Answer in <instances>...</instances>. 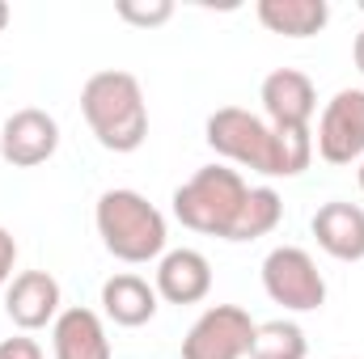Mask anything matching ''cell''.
Here are the masks:
<instances>
[{
  "label": "cell",
  "mask_w": 364,
  "mask_h": 359,
  "mask_svg": "<svg viewBox=\"0 0 364 359\" xmlns=\"http://www.w3.org/2000/svg\"><path fill=\"white\" fill-rule=\"evenodd\" d=\"M203 140L225 161L255 170L263 178H296L314 161L309 127H272L267 118H259L242 106H220L216 114H208Z\"/></svg>",
  "instance_id": "1"
},
{
  "label": "cell",
  "mask_w": 364,
  "mask_h": 359,
  "mask_svg": "<svg viewBox=\"0 0 364 359\" xmlns=\"http://www.w3.org/2000/svg\"><path fill=\"white\" fill-rule=\"evenodd\" d=\"M81 114L106 153H136L149 140L144 89L123 68H102L81 85Z\"/></svg>",
  "instance_id": "2"
},
{
  "label": "cell",
  "mask_w": 364,
  "mask_h": 359,
  "mask_svg": "<svg viewBox=\"0 0 364 359\" xmlns=\"http://www.w3.org/2000/svg\"><path fill=\"white\" fill-rule=\"evenodd\" d=\"M93 224H97V237H102L106 254H114L127 267H140V263L161 258L166 254V241H170L166 216L140 190H127V186H114V190H106L97 199Z\"/></svg>",
  "instance_id": "3"
},
{
  "label": "cell",
  "mask_w": 364,
  "mask_h": 359,
  "mask_svg": "<svg viewBox=\"0 0 364 359\" xmlns=\"http://www.w3.org/2000/svg\"><path fill=\"white\" fill-rule=\"evenodd\" d=\"M246 194H250V186H246V178L237 170H229V165H203V170H195L174 190L170 203H174V216H178L182 228L229 241Z\"/></svg>",
  "instance_id": "4"
},
{
  "label": "cell",
  "mask_w": 364,
  "mask_h": 359,
  "mask_svg": "<svg viewBox=\"0 0 364 359\" xmlns=\"http://www.w3.org/2000/svg\"><path fill=\"white\" fill-rule=\"evenodd\" d=\"M263 292L288 313H314L326 304V279L301 245H275L263 258Z\"/></svg>",
  "instance_id": "5"
},
{
  "label": "cell",
  "mask_w": 364,
  "mask_h": 359,
  "mask_svg": "<svg viewBox=\"0 0 364 359\" xmlns=\"http://www.w3.org/2000/svg\"><path fill=\"white\" fill-rule=\"evenodd\" d=\"M259 321L237 304H212L182 338V359H250Z\"/></svg>",
  "instance_id": "6"
},
{
  "label": "cell",
  "mask_w": 364,
  "mask_h": 359,
  "mask_svg": "<svg viewBox=\"0 0 364 359\" xmlns=\"http://www.w3.org/2000/svg\"><path fill=\"white\" fill-rule=\"evenodd\" d=\"M314 153L326 165L364 161V89H339L314 131Z\"/></svg>",
  "instance_id": "7"
},
{
  "label": "cell",
  "mask_w": 364,
  "mask_h": 359,
  "mask_svg": "<svg viewBox=\"0 0 364 359\" xmlns=\"http://www.w3.org/2000/svg\"><path fill=\"white\" fill-rule=\"evenodd\" d=\"M55 148H60V123L38 106L13 110L0 123V157L13 170H34V165L51 161Z\"/></svg>",
  "instance_id": "8"
},
{
  "label": "cell",
  "mask_w": 364,
  "mask_h": 359,
  "mask_svg": "<svg viewBox=\"0 0 364 359\" xmlns=\"http://www.w3.org/2000/svg\"><path fill=\"white\" fill-rule=\"evenodd\" d=\"M4 313L26 334L55 326V317L64 313L60 309V283H55V275H47V270H21V275H13V283L4 287Z\"/></svg>",
  "instance_id": "9"
},
{
  "label": "cell",
  "mask_w": 364,
  "mask_h": 359,
  "mask_svg": "<svg viewBox=\"0 0 364 359\" xmlns=\"http://www.w3.org/2000/svg\"><path fill=\"white\" fill-rule=\"evenodd\" d=\"M259 101H263V114L272 127H309V118L318 110V89L305 72L275 68L259 89Z\"/></svg>",
  "instance_id": "10"
},
{
  "label": "cell",
  "mask_w": 364,
  "mask_h": 359,
  "mask_svg": "<svg viewBox=\"0 0 364 359\" xmlns=\"http://www.w3.org/2000/svg\"><path fill=\"white\" fill-rule=\"evenodd\" d=\"M157 296L170 304H199L212 292V263L199 250H166L157 258Z\"/></svg>",
  "instance_id": "11"
},
{
  "label": "cell",
  "mask_w": 364,
  "mask_h": 359,
  "mask_svg": "<svg viewBox=\"0 0 364 359\" xmlns=\"http://www.w3.org/2000/svg\"><path fill=\"white\" fill-rule=\"evenodd\" d=\"M314 237L318 245L339 258V263H360L364 258V207L331 199L314 211Z\"/></svg>",
  "instance_id": "12"
},
{
  "label": "cell",
  "mask_w": 364,
  "mask_h": 359,
  "mask_svg": "<svg viewBox=\"0 0 364 359\" xmlns=\"http://www.w3.org/2000/svg\"><path fill=\"white\" fill-rule=\"evenodd\" d=\"M157 300H161L157 287H153L149 279L132 275V270L110 275V279L102 283V313H106L114 326H123V330L149 326V321L157 317Z\"/></svg>",
  "instance_id": "13"
},
{
  "label": "cell",
  "mask_w": 364,
  "mask_h": 359,
  "mask_svg": "<svg viewBox=\"0 0 364 359\" xmlns=\"http://www.w3.org/2000/svg\"><path fill=\"white\" fill-rule=\"evenodd\" d=\"M51 351L55 359H110L106 326L93 309H64L51 326Z\"/></svg>",
  "instance_id": "14"
},
{
  "label": "cell",
  "mask_w": 364,
  "mask_h": 359,
  "mask_svg": "<svg viewBox=\"0 0 364 359\" xmlns=\"http://www.w3.org/2000/svg\"><path fill=\"white\" fill-rule=\"evenodd\" d=\"M255 13L272 34H284V38H314L331 21L326 0H259Z\"/></svg>",
  "instance_id": "15"
},
{
  "label": "cell",
  "mask_w": 364,
  "mask_h": 359,
  "mask_svg": "<svg viewBox=\"0 0 364 359\" xmlns=\"http://www.w3.org/2000/svg\"><path fill=\"white\" fill-rule=\"evenodd\" d=\"M279 220H284L279 190H272V186H250V194H246V203L237 211V224H233L229 241H259V237L272 233Z\"/></svg>",
  "instance_id": "16"
},
{
  "label": "cell",
  "mask_w": 364,
  "mask_h": 359,
  "mask_svg": "<svg viewBox=\"0 0 364 359\" xmlns=\"http://www.w3.org/2000/svg\"><path fill=\"white\" fill-rule=\"evenodd\" d=\"M309 355V338L296 321H263L255 330V347H250V359H305Z\"/></svg>",
  "instance_id": "17"
},
{
  "label": "cell",
  "mask_w": 364,
  "mask_h": 359,
  "mask_svg": "<svg viewBox=\"0 0 364 359\" xmlns=\"http://www.w3.org/2000/svg\"><path fill=\"white\" fill-rule=\"evenodd\" d=\"M114 13H119L127 26L153 30V26H166V21L174 17V0H119Z\"/></svg>",
  "instance_id": "18"
},
{
  "label": "cell",
  "mask_w": 364,
  "mask_h": 359,
  "mask_svg": "<svg viewBox=\"0 0 364 359\" xmlns=\"http://www.w3.org/2000/svg\"><path fill=\"white\" fill-rule=\"evenodd\" d=\"M13 267H17V241H13V233L0 224V292L13 283Z\"/></svg>",
  "instance_id": "19"
},
{
  "label": "cell",
  "mask_w": 364,
  "mask_h": 359,
  "mask_svg": "<svg viewBox=\"0 0 364 359\" xmlns=\"http://www.w3.org/2000/svg\"><path fill=\"white\" fill-rule=\"evenodd\" d=\"M0 359H43V347H38L34 338L17 334V338H4V343H0Z\"/></svg>",
  "instance_id": "20"
},
{
  "label": "cell",
  "mask_w": 364,
  "mask_h": 359,
  "mask_svg": "<svg viewBox=\"0 0 364 359\" xmlns=\"http://www.w3.org/2000/svg\"><path fill=\"white\" fill-rule=\"evenodd\" d=\"M352 60H356V68L364 72V30L356 34V43H352Z\"/></svg>",
  "instance_id": "21"
},
{
  "label": "cell",
  "mask_w": 364,
  "mask_h": 359,
  "mask_svg": "<svg viewBox=\"0 0 364 359\" xmlns=\"http://www.w3.org/2000/svg\"><path fill=\"white\" fill-rule=\"evenodd\" d=\"M9 17H13V13H9V4L0 0V34H4V26H9Z\"/></svg>",
  "instance_id": "22"
},
{
  "label": "cell",
  "mask_w": 364,
  "mask_h": 359,
  "mask_svg": "<svg viewBox=\"0 0 364 359\" xmlns=\"http://www.w3.org/2000/svg\"><path fill=\"white\" fill-rule=\"evenodd\" d=\"M360 190H364V161H360Z\"/></svg>",
  "instance_id": "23"
},
{
  "label": "cell",
  "mask_w": 364,
  "mask_h": 359,
  "mask_svg": "<svg viewBox=\"0 0 364 359\" xmlns=\"http://www.w3.org/2000/svg\"><path fill=\"white\" fill-rule=\"evenodd\" d=\"M360 9H364V4H360Z\"/></svg>",
  "instance_id": "24"
}]
</instances>
